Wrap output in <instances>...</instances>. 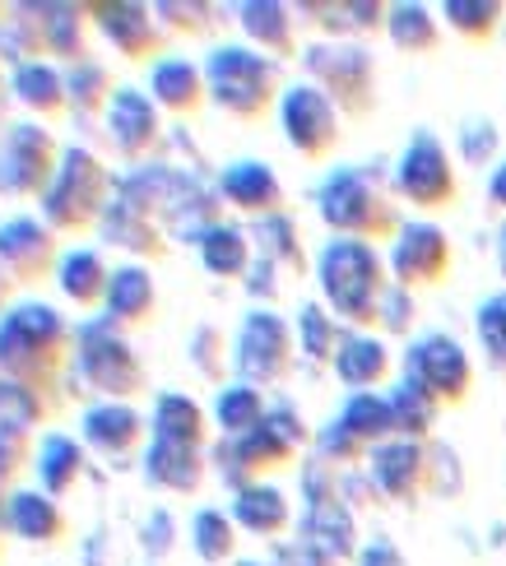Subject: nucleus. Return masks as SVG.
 Masks as SVG:
<instances>
[{"instance_id": "20e7f679", "label": "nucleus", "mask_w": 506, "mask_h": 566, "mask_svg": "<svg viewBox=\"0 0 506 566\" xmlns=\"http://www.w3.org/2000/svg\"><path fill=\"white\" fill-rule=\"evenodd\" d=\"M321 289L349 321H376L385 302V274L368 242H330L321 255Z\"/></svg>"}, {"instance_id": "8fccbe9b", "label": "nucleus", "mask_w": 506, "mask_h": 566, "mask_svg": "<svg viewBox=\"0 0 506 566\" xmlns=\"http://www.w3.org/2000/svg\"><path fill=\"white\" fill-rule=\"evenodd\" d=\"M190 358L200 363L205 376H219V335H214V329H200V335L190 339Z\"/></svg>"}, {"instance_id": "ddd939ff", "label": "nucleus", "mask_w": 506, "mask_h": 566, "mask_svg": "<svg viewBox=\"0 0 506 566\" xmlns=\"http://www.w3.org/2000/svg\"><path fill=\"white\" fill-rule=\"evenodd\" d=\"M288 325L270 312H251L242 335H237V367H242L247 381H279L288 371Z\"/></svg>"}, {"instance_id": "603ef678", "label": "nucleus", "mask_w": 506, "mask_h": 566, "mask_svg": "<svg viewBox=\"0 0 506 566\" xmlns=\"http://www.w3.org/2000/svg\"><path fill=\"white\" fill-rule=\"evenodd\" d=\"M10 502H14V492H10L6 483H0V534L10 530Z\"/></svg>"}, {"instance_id": "39448f33", "label": "nucleus", "mask_w": 506, "mask_h": 566, "mask_svg": "<svg viewBox=\"0 0 506 566\" xmlns=\"http://www.w3.org/2000/svg\"><path fill=\"white\" fill-rule=\"evenodd\" d=\"M61 145L52 130L38 122H10L0 135V196L10 200H42L47 186L56 181L61 168Z\"/></svg>"}, {"instance_id": "72a5a7b5", "label": "nucleus", "mask_w": 506, "mask_h": 566, "mask_svg": "<svg viewBox=\"0 0 506 566\" xmlns=\"http://www.w3.org/2000/svg\"><path fill=\"white\" fill-rule=\"evenodd\" d=\"M233 521L251 534H279L288 525V502L275 488H242L233 502Z\"/></svg>"}, {"instance_id": "9b49d317", "label": "nucleus", "mask_w": 506, "mask_h": 566, "mask_svg": "<svg viewBox=\"0 0 506 566\" xmlns=\"http://www.w3.org/2000/svg\"><path fill=\"white\" fill-rule=\"evenodd\" d=\"M409 381H419L432 399H465L469 390V363L461 344L446 335H427L409 348Z\"/></svg>"}, {"instance_id": "9d476101", "label": "nucleus", "mask_w": 506, "mask_h": 566, "mask_svg": "<svg viewBox=\"0 0 506 566\" xmlns=\"http://www.w3.org/2000/svg\"><path fill=\"white\" fill-rule=\"evenodd\" d=\"M158 14L149 6H135V0H99L93 6V23L99 33L122 52L126 61H149L163 52V33H158Z\"/></svg>"}, {"instance_id": "13d9d810", "label": "nucleus", "mask_w": 506, "mask_h": 566, "mask_svg": "<svg viewBox=\"0 0 506 566\" xmlns=\"http://www.w3.org/2000/svg\"><path fill=\"white\" fill-rule=\"evenodd\" d=\"M0 93H6V65H0Z\"/></svg>"}, {"instance_id": "f3484780", "label": "nucleus", "mask_w": 506, "mask_h": 566, "mask_svg": "<svg viewBox=\"0 0 506 566\" xmlns=\"http://www.w3.org/2000/svg\"><path fill=\"white\" fill-rule=\"evenodd\" d=\"M391 265H395L400 283H437L446 274V265H451V242L442 238L437 228L414 223V228L400 232Z\"/></svg>"}, {"instance_id": "2eb2a0df", "label": "nucleus", "mask_w": 506, "mask_h": 566, "mask_svg": "<svg viewBox=\"0 0 506 566\" xmlns=\"http://www.w3.org/2000/svg\"><path fill=\"white\" fill-rule=\"evenodd\" d=\"M107 130H112L116 154L135 163V158H144L158 145L163 122H158V107L144 98L140 88H116V98L107 107Z\"/></svg>"}, {"instance_id": "e433bc0d", "label": "nucleus", "mask_w": 506, "mask_h": 566, "mask_svg": "<svg viewBox=\"0 0 506 566\" xmlns=\"http://www.w3.org/2000/svg\"><path fill=\"white\" fill-rule=\"evenodd\" d=\"M242 29L251 33V42L265 46V52H293V19H288L283 6L251 0V6H242Z\"/></svg>"}, {"instance_id": "a878e982", "label": "nucleus", "mask_w": 506, "mask_h": 566, "mask_svg": "<svg viewBox=\"0 0 506 566\" xmlns=\"http://www.w3.org/2000/svg\"><path fill=\"white\" fill-rule=\"evenodd\" d=\"M372 479L385 497L409 502L423 488V451L414 441H385L372 455Z\"/></svg>"}, {"instance_id": "864d4df0", "label": "nucleus", "mask_w": 506, "mask_h": 566, "mask_svg": "<svg viewBox=\"0 0 506 566\" xmlns=\"http://www.w3.org/2000/svg\"><path fill=\"white\" fill-rule=\"evenodd\" d=\"M10 289H14V279L6 274V265H0V316L10 312V306H6V302H10Z\"/></svg>"}, {"instance_id": "0eeeda50", "label": "nucleus", "mask_w": 506, "mask_h": 566, "mask_svg": "<svg viewBox=\"0 0 506 566\" xmlns=\"http://www.w3.org/2000/svg\"><path fill=\"white\" fill-rule=\"evenodd\" d=\"M321 219L349 238H385L395 228L391 205L368 172H334L321 186Z\"/></svg>"}, {"instance_id": "37998d69", "label": "nucleus", "mask_w": 506, "mask_h": 566, "mask_svg": "<svg viewBox=\"0 0 506 566\" xmlns=\"http://www.w3.org/2000/svg\"><path fill=\"white\" fill-rule=\"evenodd\" d=\"M385 23H391V38L404 46V52H427V46L437 42V23L427 19L423 6H395Z\"/></svg>"}, {"instance_id": "f03ea898", "label": "nucleus", "mask_w": 506, "mask_h": 566, "mask_svg": "<svg viewBox=\"0 0 506 566\" xmlns=\"http://www.w3.org/2000/svg\"><path fill=\"white\" fill-rule=\"evenodd\" d=\"M107 200H112V177L103 168V158L89 154L84 145H70L61 154L56 181L42 196V223L56 238H80V232L99 228Z\"/></svg>"}, {"instance_id": "6e6552de", "label": "nucleus", "mask_w": 506, "mask_h": 566, "mask_svg": "<svg viewBox=\"0 0 506 566\" xmlns=\"http://www.w3.org/2000/svg\"><path fill=\"white\" fill-rule=\"evenodd\" d=\"M0 265L14 283H42L61 265V238L42 219H6L0 223Z\"/></svg>"}, {"instance_id": "f704fd0d", "label": "nucleus", "mask_w": 506, "mask_h": 566, "mask_svg": "<svg viewBox=\"0 0 506 566\" xmlns=\"http://www.w3.org/2000/svg\"><path fill=\"white\" fill-rule=\"evenodd\" d=\"M334 371L349 386H376L391 371V358H385V348L376 339H344L340 353H334Z\"/></svg>"}, {"instance_id": "c9c22d12", "label": "nucleus", "mask_w": 506, "mask_h": 566, "mask_svg": "<svg viewBox=\"0 0 506 566\" xmlns=\"http://www.w3.org/2000/svg\"><path fill=\"white\" fill-rule=\"evenodd\" d=\"M200 261L209 274H224V279L242 274L247 270V238L233 223H209L205 238H200Z\"/></svg>"}, {"instance_id": "7c9ffc66", "label": "nucleus", "mask_w": 506, "mask_h": 566, "mask_svg": "<svg viewBox=\"0 0 506 566\" xmlns=\"http://www.w3.org/2000/svg\"><path fill=\"white\" fill-rule=\"evenodd\" d=\"M61 413V395L47 386H23L0 376V422H14V428H42Z\"/></svg>"}, {"instance_id": "dca6fc26", "label": "nucleus", "mask_w": 506, "mask_h": 566, "mask_svg": "<svg viewBox=\"0 0 506 566\" xmlns=\"http://www.w3.org/2000/svg\"><path fill=\"white\" fill-rule=\"evenodd\" d=\"M99 232H103V242L122 247V251H131V255H154V261H158V255L167 251L154 214H149V209H140L126 191H116V196L107 200L103 219H99Z\"/></svg>"}, {"instance_id": "4c0bfd02", "label": "nucleus", "mask_w": 506, "mask_h": 566, "mask_svg": "<svg viewBox=\"0 0 506 566\" xmlns=\"http://www.w3.org/2000/svg\"><path fill=\"white\" fill-rule=\"evenodd\" d=\"M340 428L358 441H376L385 432H395V413H391V399H376V395H353L344 413H340Z\"/></svg>"}, {"instance_id": "3c124183", "label": "nucleus", "mask_w": 506, "mask_h": 566, "mask_svg": "<svg viewBox=\"0 0 506 566\" xmlns=\"http://www.w3.org/2000/svg\"><path fill=\"white\" fill-rule=\"evenodd\" d=\"M363 566H404V562H400V553L391 544H376V548L363 553Z\"/></svg>"}, {"instance_id": "6e6d98bb", "label": "nucleus", "mask_w": 506, "mask_h": 566, "mask_svg": "<svg viewBox=\"0 0 506 566\" xmlns=\"http://www.w3.org/2000/svg\"><path fill=\"white\" fill-rule=\"evenodd\" d=\"M6 126H10L6 122V93H0V135H6Z\"/></svg>"}, {"instance_id": "aec40b11", "label": "nucleus", "mask_w": 506, "mask_h": 566, "mask_svg": "<svg viewBox=\"0 0 506 566\" xmlns=\"http://www.w3.org/2000/svg\"><path fill=\"white\" fill-rule=\"evenodd\" d=\"M10 534L23 538V544L56 548V544H65L70 521H65V511L56 506V497H47L42 488H23V492H14V502H10Z\"/></svg>"}, {"instance_id": "c85d7f7f", "label": "nucleus", "mask_w": 506, "mask_h": 566, "mask_svg": "<svg viewBox=\"0 0 506 566\" xmlns=\"http://www.w3.org/2000/svg\"><path fill=\"white\" fill-rule=\"evenodd\" d=\"M307 548H317L321 557H349L353 553V521L340 497H311V511H307Z\"/></svg>"}, {"instance_id": "f257e3e1", "label": "nucleus", "mask_w": 506, "mask_h": 566, "mask_svg": "<svg viewBox=\"0 0 506 566\" xmlns=\"http://www.w3.org/2000/svg\"><path fill=\"white\" fill-rule=\"evenodd\" d=\"M70 353H75V329L56 306L19 302L0 316V376L10 381L56 390Z\"/></svg>"}, {"instance_id": "393cba45", "label": "nucleus", "mask_w": 506, "mask_h": 566, "mask_svg": "<svg viewBox=\"0 0 506 566\" xmlns=\"http://www.w3.org/2000/svg\"><path fill=\"white\" fill-rule=\"evenodd\" d=\"M47 56V29H42V6L38 0H23L10 6V19L0 23V65H33Z\"/></svg>"}, {"instance_id": "c03bdc74", "label": "nucleus", "mask_w": 506, "mask_h": 566, "mask_svg": "<svg viewBox=\"0 0 506 566\" xmlns=\"http://www.w3.org/2000/svg\"><path fill=\"white\" fill-rule=\"evenodd\" d=\"M302 348L311 353V358H330V353H340V335H334V325L330 316L321 312V306H302Z\"/></svg>"}, {"instance_id": "4468645a", "label": "nucleus", "mask_w": 506, "mask_h": 566, "mask_svg": "<svg viewBox=\"0 0 506 566\" xmlns=\"http://www.w3.org/2000/svg\"><path fill=\"white\" fill-rule=\"evenodd\" d=\"M400 191L414 200V205H446V200L455 196L451 158H446V149H442L427 130H419V135H414V145L404 149V163H400Z\"/></svg>"}, {"instance_id": "4be33fe9", "label": "nucleus", "mask_w": 506, "mask_h": 566, "mask_svg": "<svg viewBox=\"0 0 506 566\" xmlns=\"http://www.w3.org/2000/svg\"><path fill=\"white\" fill-rule=\"evenodd\" d=\"M84 464H89V455H84V446H80L75 437L47 432V437L38 441V460H33V469H38V479H42V492H47V497H65V492L84 479Z\"/></svg>"}, {"instance_id": "49530a36", "label": "nucleus", "mask_w": 506, "mask_h": 566, "mask_svg": "<svg viewBox=\"0 0 506 566\" xmlns=\"http://www.w3.org/2000/svg\"><path fill=\"white\" fill-rule=\"evenodd\" d=\"M478 339H484L488 358L497 367H506V293L484 302V312H478Z\"/></svg>"}, {"instance_id": "a18cd8bd", "label": "nucleus", "mask_w": 506, "mask_h": 566, "mask_svg": "<svg viewBox=\"0 0 506 566\" xmlns=\"http://www.w3.org/2000/svg\"><path fill=\"white\" fill-rule=\"evenodd\" d=\"M497 6H484V0H451L446 6V19L461 29L465 38H488L493 33V23H497Z\"/></svg>"}, {"instance_id": "a19ab883", "label": "nucleus", "mask_w": 506, "mask_h": 566, "mask_svg": "<svg viewBox=\"0 0 506 566\" xmlns=\"http://www.w3.org/2000/svg\"><path fill=\"white\" fill-rule=\"evenodd\" d=\"M190 538H196V553L205 562H224L237 548V530H233V521L224 511H200L196 525H190Z\"/></svg>"}, {"instance_id": "423d86ee", "label": "nucleus", "mask_w": 506, "mask_h": 566, "mask_svg": "<svg viewBox=\"0 0 506 566\" xmlns=\"http://www.w3.org/2000/svg\"><path fill=\"white\" fill-rule=\"evenodd\" d=\"M205 84L214 93V103L228 107L242 122H256V116L275 103V65L247 52V46H219L205 65Z\"/></svg>"}, {"instance_id": "cd10ccee", "label": "nucleus", "mask_w": 506, "mask_h": 566, "mask_svg": "<svg viewBox=\"0 0 506 566\" xmlns=\"http://www.w3.org/2000/svg\"><path fill=\"white\" fill-rule=\"evenodd\" d=\"M144 479L167 492H196L205 479V464L196 446H173V441H154L144 455Z\"/></svg>"}, {"instance_id": "de8ad7c7", "label": "nucleus", "mask_w": 506, "mask_h": 566, "mask_svg": "<svg viewBox=\"0 0 506 566\" xmlns=\"http://www.w3.org/2000/svg\"><path fill=\"white\" fill-rule=\"evenodd\" d=\"M293 238H298V232H293V223H288V219H270V223L260 228L265 251L279 255V261H288V265H302V247Z\"/></svg>"}, {"instance_id": "5701e85b", "label": "nucleus", "mask_w": 506, "mask_h": 566, "mask_svg": "<svg viewBox=\"0 0 506 566\" xmlns=\"http://www.w3.org/2000/svg\"><path fill=\"white\" fill-rule=\"evenodd\" d=\"M56 283H61L65 302H75L80 312H93V306L107 302L112 270L99 251H65L61 265H56Z\"/></svg>"}, {"instance_id": "7ed1b4c3", "label": "nucleus", "mask_w": 506, "mask_h": 566, "mask_svg": "<svg viewBox=\"0 0 506 566\" xmlns=\"http://www.w3.org/2000/svg\"><path fill=\"white\" fill-rule=\"evenodd\" d=\"M75 376L93 390V395H107L116 405H126L131 395L144 390V367L135 358V348L126 344V335L107 321H84L75 329Z\"/></svg>"}, {"instance_id": "79ce46f5", "label": "nucleus", "mask_w": 506, "mask_h": 566, "mask_svg": "<svg viewBox=\"0 0 506 566\" xmlns=\"http://www.w3.org/2000/svg\"><path fill=\"white\" fill-rule=\"evenodd\" d=\"M38 460V446L29 428H14V422H0V483H14L23 469H33Z\"/></svg>"}, {"instance_id": "f8f14e48", "label": "nucleus", "mask_w": 506, "mask_h": 566, "mask_svg": "<svg viewBox=\"0 0 506 566\" xmlns=\"http://www.w3.org/2000/svg\"><path fill=\"white\" fill-rule=\"evenodd\" d=\"M283 130L293 139V149H302L307 158H326L334 135H340V122H334V107L321 88H288L283 93Z\"/></svg>"}, {"instance_id": "bb28decb", "label": "nucleus", "mask_w": 506, "mask_h": 566, "mask_svg": "<svg viewBox=\"0 0 506 566\" xmlns=\"http://www.w3.org/2000/svg\"><path fill=\"white\" fill-rule=\"evenodd\" d=\"M149 88H154V103H158V107L182 112V116L196 112V107L205 103V93H209L200 65H190V61H182V56L158 61L154 75H149Z\"/></svg>"}, {"instance_id": "1a4fd4ad", "label": "nucleus", "mask_w": 506, "mask_h": 566, "mask_svg": "<svg viewBox=\"0 0 506 566\" xmlns=\"http://www.w3.org/2000/svg\"><path fill=\"white\" fill-rule=\"evenodd\" d=\"M311 80L330 88V98H340L349 112H368L372 103V61L358 46H311L307 52Z\"/></svg>"}, {"instance_id": "58836bf2", "label": "nucleus", "mask_w": 506, "mask_h": 566, "mask_svg": "<svg viewBox=\"0 0 506 566\" xmlns=\"http://www.w3.org/2000/svg\"><path fill=\"white\" fill-rule=\"evenodd\" d=\"M214 413H219V428L228 437H247L265 422V405H260V395L251 386H228L219 395V405H214Z\"/></svg>"}, {"instance_id": "473e14b6", "label": "nucleus", "mask_w": 506, "mask_h": 566, "mask_svg": "<svg viewBox=\"0 0 506 566\" xmlns=\"http://www.w3.org/2000/svg\"><path fill=\"white\" fill-rule=\"evenodd\" d=\"M65 88H70V112L75 116H93V112L112 107V98H116L112 70L103 61H93V56L65 70Z\"/></svg>"}, {"instance_id": "ea45409f", "label": "nucleus", "mask_w": 506, "mask_h": 566, "mask_svg": "<svg viewBox=\"0 0 506 566\" xmlns=\"http://www.w3.org/2000/svg\"><path fill=\"white\" fill-rule=\"evenodd\" d=\"M391 413H395V428L409 432V437H423L432 428V413H437V399H432L419 381H404L395 395H391Z\"/></svg>"}, {"instance_id": "09e8293b", "label": "nucleus", "mask_w": 506, "mask_h": 566, "mask_svg": "<svg viewBox=\"0 0 506 566\" xmlns=\"http://www.w3.org/2000/svg\"><path fill=\"white\" fill-rule=\"evenodd\" d=\"M154 14L173 23L177 33H200L209 10H205V6H182V0H163V6H154Z\"/></svg>"}, {"instance_id": "a211bd4d", "label": "nucleus", "mask_w": 506, "mask_h": 566, "mask_svg": "<svg viewBox=\"0 0 506 566\" xmlns=\"http://www.w3.org/2000/svg\"><path fill=\"white\" fill-rule=\"evenodd\" d=\"M103 321L116 329H135L158 312V293H154V274L140 265H116L107 283V302H103Z\"/></svg>"}, {"instance_id": "4d7b16f0", "label": "nucleus", "mask_w": 506, "mask_h": 566, "mask_svg": "<svg viewBox=\"0 0 506 566\" xmlns=\"http://www.w3.org/2000/svg\"><path fill=\"white\" fill-rule=\"evenodd\" d=\"M10 19V6H0V23H6Z\"/></svg>"}, {"instance_id": "bf43d9fd", "label": "nucleus", "mask_w": 506, "mask_h": 566, "mask_svg": "<svg viewBox=\"0 0 506 566\" xmlns=\"http://www.w3.org/2000/svg\"><path fill=\"white\" fill-rule=\"evenodd\" d=\"M0 557H6V534H0Z\"/></svg>"}, {"instance_id": "412c9836", "label": "nucleus", "mask_w": 506, "mask_h": 566, "mask_svg": "<svg viewBox=\"0 0 506 566\" xmlns=\"http://www.w3.org/2000/svg\"><path fill=\"white\" fill-rule=\"evenodd\" d=\"M89 23H93V6H75V0H47V6H42L47 56H56L65 65L89 61Z\"/></svg>"}, {"instance_id": "5fc2aeb1", "label": "nucleus", "mask_w": 506, "mask_h": 566, "mask_svg": "<svg viewBox=\"0 0 506 566\" xmlns=\"http://www.w3.org/2000/svg\"><path fill=\"white\" fill-rule=\"evenodd\" d=\"M493 200H497V205H506V168L493 177Z\"/></svg>"}, {"instance_id": "b1692460", "label": "nucleus", "mask_w": 506, "mask_h": 566, "mask_svg": "<svg viewBox=\"0 0 506 566\" xmlns=\"http://www.w3.org/2000/svg\"><path fill=\"white\" fill-rule=\"evenodd\" d=\"M10 93L14 98L38 112L42 122H52V116H61L70 107V88H65V70L52 65V61H33V65H23L14 70V80H10Z\"/></svg>"}, {"instance_id": "c756f323", "label": "nucleus", "mask_w": 506, "mask_h": 566, "mask_svg": "<svg viewBox=\"0 0 506 566\" xmlns=\"http://www.w3.org/2000/svg\"><path fill=\"white\" fill-rule=\"evenodd\" d=\"M224 196L237 209H247V214H275L279 200H283L279 181L265 163H233V168L224 172Z\"/></svg>"}, {"instance_id": "6ab92c4d", "label": "nucleus", "mask_w": 506, "mask_h": 566, "mask_svg": "<svg viewBox=\"0 0 506 566\" xmlns=\"http://www.w3.org/2000/svg\"><path fill=\"white\" fill-rule=\"evenodd\" d=\"M80 428H84V441H89L99 455L122 460V455H131L135 446H140V437H144V418H140L131 405L103 399V405H93V409L84 413Z\"/></svg>"}, {"instance_id": "2f4dec72", "label": "nucleus", "mask_w": 506, "mask_h": 566, "mask_svg": "<svg viewBox=\"0 0 506 566\" xmlns=\"http://www.w3.org/2000/svg\"><path fill=\"white\" fill-rule=\"evenodd\" d=\"M154 441H173V446H196L200 451V441H205V413L196 399H186V395H158V405H154Z\"/></svg>"}]
</instances>
